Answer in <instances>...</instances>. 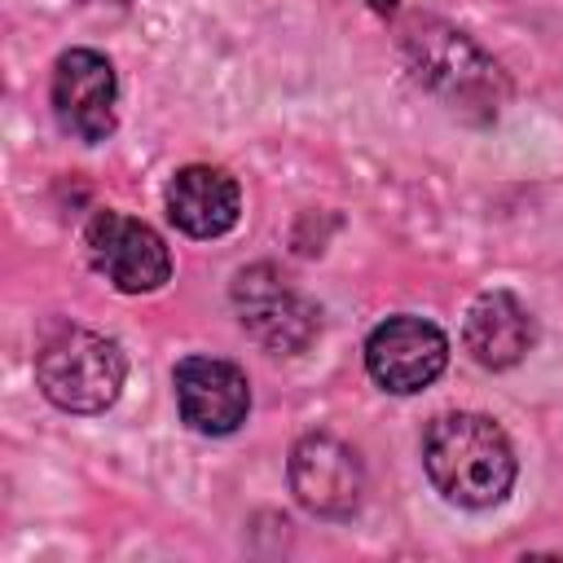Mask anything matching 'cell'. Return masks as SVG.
I'll return each mask as SVG.
<instances>
[{
    "mask_svg": "<svg viewBox=\"0 0 563 563\" xmlns=\"http://www.w3.org/2000/svg\"><path fill=\"white\" fill-rule=\"evenodd\" d=\"M290 488L299 506L312 515H325V519L352 515L365 493V471H361L356 449L325 431L303 435L290 449Z\"/></svg>",
    "mask_w": 563,
    "mask_h": 563,
    "instance_id": "8992f818",
    "label": "cell"
},
{
    "mask_svg": "<svg viewBox=\"0 0 563 563\" xmlns=\"http://www.w3.org/2000/svg\"><path fill=\"white\" fill-rule=\"evenodd\" d=\"M444 361H449V339L440 334V325L422 317H387L383 325H374L365 343V365L374 383L396 396L422 391L431 378H440Z\"/></svg>",
    "mask_w": 563,
    "mask_h": 563,
    "instance_id": "52a82bcc",
    "label": "cell"
},
{
    "mask_svg": "<svg viewBox=\"0 0 563 563\" xmlns=\"http://www.w3.org/2000/svg\"><path fill=\"white\" fill-rule=\"evenodd\" d=\"M466 352L488 365V369H506L515 361H523V352L537 339V325L528 317V308L506 295V290H484L471 308H466Z\"/></svg>",
    "mask_w": 563,
    "mask_h": 563,
    "instance_id": "8fae6325",
    "label": "cell"
},
{
    "mask_svg": "<svg viewBox=\"0 0 563 563\" xmlns=\"http://www.w3.org/2000/svg\"><path fill=\"white\" fill-rule=\"evenodd\" d=\"M176 400L180 418L202 435H229L246 422L251 387L233 361L220 356H185L176 365Z\"/></svg>",
    "mask_w": 563,
    "mask_h": 563,
    "instance_id": "9c48e42d",
    "label": "cell"
},
{
    "mask_svg": "<svg viewBox=\"0 0 563 563\" xmlns=\"http://www.w3.org/2000/svg\"><path fill=\"white\" fill-rule=\"evenodd\" d=\"M123 374H128V365H123L119 343L97 330H84V325L53 330L35 352L40 391L66 413L110 409L119 400Z\"/></svg>",
    "mask_w": 563,
    "mask_h": 563,
    "instance_id": "7a4b0ae2",
    "label": "cell"
},
{
    "mask_svg": "<svg viewBox=\"0 0 563 563\" xmlns=\"http://www.w3.org/2000/svg\"><path fill=\"white\" fill-rule=\"evenodd\" d=\"M405 53H409L413 75L427 88H435L440 97H449L453 106H488L493 110L497 66L466 35H457L449 26H435V22H422L405 35Z\"/></svg>",
    "mask_w": 563,
    "mask_h": 563,
    "instance_id": "277c9868",
    "label": "cell"
},
{
    "mask_svg": "<svg viewBox=\"0 0 563 563\" xmlns=\"http://www.w3.org/2000/svg\"><path fill=\"white\" fill-rule=\"evenodd\" d=\"M233 308L251 339H260L277 356L303 352L321 330V312L273 264H255L233 277Z\"/></svg>",
    "mask_w": 563,
    "mask_h": 563,
    "instance_id": "3957f363",
    "label": "cell"
},
{
    "mask_svg": "<svg viewBox=\"0 0 563 563\" xmlns=\"http://www.w3.org/2000/svg\"><path fill=\"white\" fill-rule=\"evenodd\" d=\"M431 484L457 506H493L515 484V449L484 413H444L422 435Z\"/></svg>",
    "mask_w": 563,
    "mask_h": 563,
    "instance_id": "6da1fadb",
    "label": "cell"
},
{
    "mask_svg": "<svg viewBox=\"0 0 563 563\" xmlns=\"http://www.w3.org/2000/svg\"><path fill=\"white\" fill-rule=\"evenodd\" d=\"M369 9H374V13H391V9H396V0H369Z\"/></svg>",
    "mask_w": 563,
    "mask_h": 563,
    "instance_id": "7c38bea8",
    "label": "cell"
},
{
    "mask_svg": "<svg viewBox=\"0 0 563 563\" xmlns=\"http://www.w3.org/2000/svg\"><path fill=\"white\" fill-rule=\"evenodd\" d=\"M84 246H88L92 268L123 295L158 290L172 277V255H167L163 238L123 211H97L88 220Z\"/></svg>",
    "mask_w": 563,
    "mask_h": 563,
    "instance_id": "5b68a950",
    "label": "cell"
},
{
    "mask_svg": "<svg viewBox=\"0 0 563 563\" xmlns=\"http://www.w3.org/2000/svg\"><path fill=\"white\" fill-rule=\"evenodd\" d=\"M114 66L92 48H70L53 70V110L57 123L79 141H106L114 132Z\"/></svg>",
    "mask_w": 563,
    "mask_h": 563,
    "instance_id": "ba28073f",
    "label": "cell"
},
{
    "mask_svg": "<svg viewBox=\"0 0 563 563\" xmlns=\"http://www.w3.org/2000/svg\"><path fill=\"white\" fill-rule=\"evenodd\" d=\"M167 216L176 229H185L189 238H220L238 224L242 216V194L238 180L220 167H180L167 185Z\"/></svg>",
    "mask_w": 563,
    "mask_h": 563,
    "instance_id": "30bf717a",
    "label": "cell"
}]
</instances>
